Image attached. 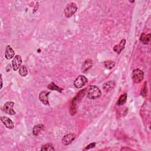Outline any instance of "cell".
<instances>
[{"mask_svg": "<svg viewBox=\"0 0 151 151\" xmlns=\"http://www.w3.org/2000/svg\"><path fill=\"white\" fill-rule=\"evenodd\" d=\"M15 56V52L10 46H7L5 53V57L7 60H10L12 58Z\"/></svg>", "mask_w": 151, "mask_h": 151, "instance_id": "7c38bea8", "label": "cell"}, {"mask_svg": "<svg viewBox=\"0 0 151 151\" xmlns=\"http://www.w3.org/2000/svg\"><path fill=\"white\" fill-rule=\"evenodd\" d=\"M150 40V34H146L145 33H142L140 37V41L144 44H148Z\"/></svg>", "mask_w": 151, "mask_h": 151, "instance_id": "9a60e30c", "label": "cell"}, {"mask_svg": "<svg viewBox=\"0 0 151 151\" xmlns=\"http://www.w3.org/2000/svg\"><path fill=\"white\" fill-rule=\"evenodd\" d=\"M22 64V59L20 56L19 55H16L14 57L12 62V69L14 71H17L20 68Z\"/></svg>", "mask_w": 151, "mask_h": 151, "instance_id": "52a82bcc", "label": "cell"}, {"mask_svg": "<svg viewBox=\"0 0 151 151\" xmlns=\"http://www.w3.org/2000/svg\"><path fill=\"white\" fill-rule=\"evenodd\" d=\"M92 66V60L88 59V60H86L85 62L84 63V64L83 65V66H82V71H83V72H85V71L89 70V69H91Z\"/></svg>", "mask_w": 151, "mask_h": 151, "instance_id": "2e32d148", "label": "cell"}, {"mask_svg": "<svg viewBox=\"0 0 151 151\" xmlns=\"http://www.w3.org/2000/svg\"><path fill=\"white\" fill-rule=\"evenodd\" d=\"M3 76L2 74H1V89L3 88Z\"/></svg>", "mask_w": 151, "mask_h": 151, "instance_id": "cb8c5ba5", "label": "cell"}, {"mask_svg": "<svg viewBox=\"0 0 151 151\" xmlns=\"http://www.w3.org/2000/svg\"><path fill=\"white\" fill-rule=\"evenodd\" d=\"M44 129V126L41 124L37 125L34 126L33 129V134L35 137H37L38 136L42 131H43Z\"/></svg>", "mask_w": 151, "mask_h": 151, "instance_id": "5bb4252c", "label": "cell"}, {"mask_svg": "<svg viewBox=\"0 0 151 151\" xmlns=\"http://www.w3.org/2000/svg\"><path fill=\"white\" fill-rule=\"evenodd\" d=\"M77 10H78V6L76 4L74 3H70L68 4L66 6L64 10L66 17L70 18L76 12Z\"/></svg>", "mask_w": 151, "mask_h": 151, "instance_id": "7a4b0ae2", "label": "cell"}, {"mask_svg": "<svg viewBox=\"0 0 151 151\" xmlns=\"http://www.w3.org/2000/svg\"><path fill=\"white\" fill-rule=\"evenodd\" d=\"M76 137V136L74 133H69L65 135L62 139V143L64 145H69L75 139Z\"/></svg>", "mask_w": 151, "mask_h": 151, "instance_id": "ba28073f", "label": "cell"}, {"mask_svg": "<svg viewBox=\"0 0 151 151\" xmlns=\"http://www.w3.org/2000/svg\"><path fill=\"white\" fill-rule=\"evenodd\" d=\"M50 94L49 92L47 91H43L39 95V99L44 104L49 105V95Z\"/></svg>", "mask_w": 151, "mask_h": 151, "instance_id": "9c48e42d", "label": "cell"}, {"mask_svg": "<svg viewBox=\"0 0 151 151\" xmlns=\"http://www.w3.org/2000/svg\"><path fill=\"white\" fill-rule=\"evenodd\" d=\"M146 82L145 83L144 86L142 89V91H141V95H142L143 97L146 96V94H147V89H146Z\"/></svg>", "mask_w": 151, "mask_h": 151, "instance_id": "7402d4cb", "label": "cell"}, {"mask_svg": "<svg viewBox=\"0 0 151 151\" xmlns=\"http://www.w3.org/2000/svg\"><path fill=\"white\" fill-rule=\"evenodd\" d=\"M116 86V83L113 81H109L106 82L103 86V89L105 90V91L108 92L110 90L113 89Z\"/></svg>", "mask_w": 151, "mask_h": 151, "instance_id": "4fadbf2b", "label": "cell"}, {"mask_svg": "<svg viewBox=\"0 0 151 151\" xmlns=\"http://www.w3.org/2000/svg\"><path fill=\"white\" fill-rule=\"evenodd\" d=\"M80 99H81V97H80V95L78 94L77 96L73 98V99L72 100L70 104V115H74L76 113L78 105V103Z\"/></svg>", "mask_w": 151, "mask_h": 151, "instance_id": "8992f818", "label": "cell"}, {"mask_svg": "<svg viewBox=\"0 0 151 151\" xmlns=\"http://www.w3.org/2000/svg\"><path fill=\"white\" fill-rule=\"evenodd\" d=\"M95 146H96V143H92L86 146V148H85V149L86 150H89V149H92V148H95Z\"/></svg>", "mask_w": 151, "mask_h": 151, "instance_id": "603a6c76", "label": "cell"}, {"mask_svg": "<svg viewBox=\"0 0 151 151\" xmlns=\"http://www.w3.org/2000/svg\"><path fill=\"white\" fill-rule=\"evenodd\" d=\"M126 40L125 39H122L120 42L119 43V44L116 45L114 46L113 50L115 52H116L117 54H120L122 52V51L125 49V44H126Z\"/></svg>", "mask_w": 151, "mask_h": 151, "instance_id": "30bf717a", "label": "cell"}, {"mask_svg": "<svg viewBox=\"0 0 151 151\" xmlns=\"http://www.w3.org/2000/svg\"><path fill=\"white\" fill-rule=\"evenodd\" d=\"M105 67L108 70H111L115 66V63L113 61H106L104 63Z\"/></svg>", "mask_w": 151, "mask_h": 151, "instance_id": "44dd1931", "label": "cell"}, {"mask_svg": "<svg viewBox=\"0 0 151 151\" xmlns=\"http://www.w3.org/2000/svg\"><path fill=\"white\" fill-rule=\"evenodd\" d=\"M144 78V73L141 69H135L132 73V79L136 83H141Z\"/></svg>", "mask_w": 151, "mask_h": 151, "instance_id": "3957f363", "label": "cell"}, {"mask_svg": "<svg viewBox=\"0 0 151 151\" xmlns=\"http://www.w3.org/2000/svg\"><path fill=\"white\" fill-rule=\"evenodd\" d=\"M41 150H42V151H53V150H54V148L53 144L49 143H47L46 145H43L41 149Z\"/></svg>", "mask_w": 151, "mask_h": 151, "instance_id": "d6986e66", "label": "cell"}, {"mask_svg": "<svg viewBox=\"0 0 151 151\" xmlns=\"http://www.w3.org/2000/svg\"><path fill=\"white\" fill-rule=\"evenodd\" d=\"M14 106V103L12 102H7L3 106V111L7 114L10 115H14L16 114V112L13 109Z\"/></svg>", "mask_w": 151, "mask_h": 151, "instance_id": "5b68a950", "label": "cell"}, {"mask_svg": "<svg viewBox=\"0 0 151 151\" xmlns=\"http://www.w3.org/2000/svg\"><path fill=\"white\" fill-rule=\"evenodd\" d=\"M1 120L3 124L5 126V127L8 129H12L14 127V125L12 120L6 116H1Z\"/></svg>", "mask_w": 151, "mask_h": 151, "instance_id": "8fae6325", "label": "cell"}, {"mask_svg": "<svg viewBox=\"0 0 151 151\" xmlns=\"http://www.w3.org/2000/svg\"><path fill=\"white\" fill-rule=\"evenodd\" d=\"M47 88L49 89V90H56V91H58V92L61 93L62 92L63 90V89L59 87L58 86H57L56 84H54V83L52 82L47 87Z\"/></svg>", "mask_w": 151, "mask_h": 151, "instance_id": "ac0fdd59", "label": "cell"}, {"mask_svg": "<svg viewBox=\"0 0 151 151\" xmlns=\"http://www.w3.org/2000/svg\"><path fill=\"white\" fill-rule=\"evenodd\" d=\"M19 73L22 77H25L28 74V71H27V67L23 65L20 67V68L19 69Z\"/></svg>", "mask_w": 151, "mask_h": 151, "instance_id": "ffe728a7", "label": "cell"}, {"mask_svg": "<svg viewBox=\"0 0 151 151\" xmlns=\"http://www.w3.org/2000/svg\"><path fill=\"white\" fill-rule=\"evenodd\" d=\"M101 95V90L96 86H90L87 90V96L90 99H96L100 97Z\"/></svg>", "mask_w": 151, "mask_h": 151, "instance_id": "6da1fadb", "label": "cell"}, {"mask_svg": "<svg viewBox=\"0 0 151 151\" xmlns=\"http://www.w3.org/2000/svg\"><path fill=\"white\" fill-rule=\"evenodd\" d=\"M127 97H128V95L126 93L122 95L119 98L118 101L117 102V104L119 106L124 104L127 100Z\"/></svg>", "mask_w": 151, "mask_h": 151, "instance_id": "e0dca14e", "label": "cell"}, {"mask_svg": "<svg viewBox=\"0 0 151 151\" xmlns=\"http://www.w3.org/2000/svg\"><path fill=\"white\" fill-rule=\"evenodd\" d=\"M88 82V79L83 75H80L74 82V85L77 89H81Z\"/></svg>", "mask_w": 151, "mask_h": 151, "instance_id": "277c9868", "label": "cell"}]
</instances>
